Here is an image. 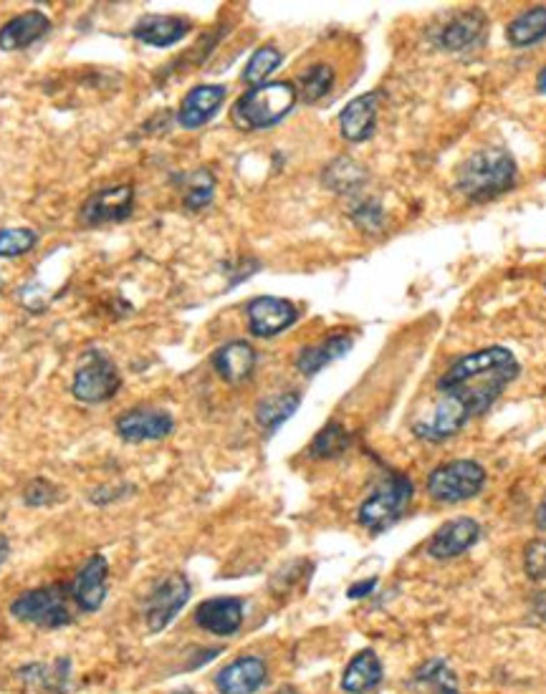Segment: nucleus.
Here are the masks:
<instances>
[{
	"label": "nucleus",
	"mask_w": 546,
	"mask_h": 694,
	"mask_svg": "<svg viewBox=\"0 0 546 694\" xmlns=\"http://www.w3.org/2000/svg\"><path fill=\"white\" fill-rule=\"evenodd\" d=\"M299 404H302V395H299V391H283V395L266 397L264 402H258L256 407V422L266 432L279 429L283 422L294 416Z\"/></svg>",
	"instance_id": "a878e982"
},
{
	"label": "nucleus",
	"mask_w": 546,
	"mask_h": 694,
	"mask_svg": "<svg viewBox=\"0 0 546 694\" xmlns=\"http://www.w3.org/2000/svg\"><path fill=\"white\" fill-rule=\"evenodd\" d=\"M483 28H486V15L481 11H466L453 18L441 34V49L464 51L479 41Z\"/></svg>",
	"instance_id": "4be33fe9"
},
{
	"label": "nucleus",
	"mask_w": 546,
	"mask_h": 694,
	"mask_svg": "<svg viewBox=\"0 0 546 694\" xmlns=\"http://www.w3.org/2000/svg\"><path fill=\"white\" fill-rule=\"evenodd\" d=\"M135 188L132 184H112V188L97 190L81 205V222L89 228L106 226V222H122L132 215Z\"/></svg>",
	"instance_id": "6e6552de"
},
{
	"label": "nucleus",
	"mask_w": 546,
	"mask_h": 694,
	"mask_svg": "<svg viewBox=\"0 0 546 694\" xmlns=\"http://www.w3.org/2000/svg\"><path fill=\"white\" fill-rule=\"evenodd\" d=\"M276 694H299L296 690H291V687H287V690H279Z\"/></svg>",
	"instance_id": "ea45409f"
},
{
	"label": "nucleus",
	"mask_w": 546,
	"mask_h": 694,
	"mask_svg": "<svg viewBox=\"0 0 546 694\" xmlns=\"http://www.w3.org/2000/svg\"><path fill=\"white\" fill-rule=\"evenodd\" d=\"M53 498H56L53 496V488L46 480H36L26 488V503L28 505H46V503H51Z\"/></svg>",
	"instance_id": "72a5a7b5"
},
{
	"label": "nucleus",
	"mask_w": 546,
	"mask_h": 694,
	"mask_svg": "<svg viewBox=\"0 0 546 694\" xmlns=\"http://www.w3.org/2000/svg\"><path fill=\"white\" fill-rule=\"evenodd\" d=\"M122 387L119 369L104 351L91 349L81 357L72 382V395L84 404H102L117 395Z\"/></svg>",
	"instance_id": "423d86ee"
},
{
	"label": "nucleus",
	"mask_w": 546,
	"mask_h": 694,
	"mask_svg": "<svg viewBox=\"0 0 546 694\" xmlns=\"http://www.w3.org/2000/svg\"><path fill=\"white\" fill-rule=\"evenodd\" d=\"M245 316H249V331L253 336L261 338L279 336L299 321L296 306L287 298L276 296L253 298L251 304L245 306Z\"/></svg>",
	"instance_id": "9d476101"
},
{
	"label": "nucleus",
	"mask_w": 546,
	"mask_h": 694,
	"mask_svg": "<svg viewBox=\"0 0 546 694\" xmlns=\"http://www.w3.org/2000/svg\"><path fill=\"white\" fill-rule=\"evenodd\" d=\"M198 627L211 631L215 637H230L241 629L243 624V601L236 596L207 599L195 612Z\"/></svg>",
	"instance_id": "dca6fc26"
},
{
	"label": "nucleus",
	"mask_w": 546,
	"mask_h": 694,
	"mask_svg": "<svg viewBox=\"0 0 546 694\" xmlns=\"http://www.w3.org/2000/svg\"><path fill=\"white\" fill-rule=\"evenodd\" d=\"M8 553H11V543H8V538L0 534V566H3V561L8 558Z\"/></svg>",
	"instance_id": "e433bc0d"
},
{
	"label": "nucleus",
	"mask_w": 546,
	"mask_h": 694,
	"mask_svg": "<svg viewBox=\"0 0 546 694\" xmlns=\"http://www.w3.org/2000/svg\"><path fill=\"white\" fill-rule=\"evenodd\" d=\"M72 586L53 583L21 593L11 604V614L18 621L34 624L41 629H59L74 621Z\"/></svg>",
	"instance_id": "20e7f679"
},
{
	"label": "nucleus",
	"mask_w": 546,
	"mask_h": 694,
	"mask_svg": "<svg viewBox=\"0 0 546 694\" xmlns=\"http://www.w3.org/2000/svg\"><path fill=\"white\" fill-rule=\"evenodd\" d=\"M190 34V23L180 18V15H142L135 23L132 36L144 46H155V49H167L182 41Z\"/></svg>",
	"instance_id": "a211bd4d"
},
{
	"label": "nucleus",
	"mask_w": 546,
	"mask_h": 694,
	"mask_svg": "<svg viewBox=\"0 0 546 694\" xmlns=\"http://www.w3.org/2000/svg\"><path fill=\"white\" fill-rule=\"evenodd\" d=\"M281 61L283 53L276 49V46H261L243 68V81L251 83V87H261V83H266L268 76L281 66Z\"/></svg>",
	"instance_id": "c756f323"
},
{
	"label": "nucleus",
	"mask_w": 546,
	"mask_h": 694,
	"mask_svg": "<svg viewBox=\"0 0 546 694\" xmlns=\"http://www.w3.org/2000/svg\"><path fill=\"white\" fill-rule=\"evenodd\" d=\"M412 500V483L405 475L395 473L384 480L363 505H359V523L372 534H382L403 518Z\"/></svg>",
	"instance_id": "39448f33"
},
{
	"label": "nucleus",
	"mask_w": 546,
	"mask_h": 694,
	"mask_svg": "<svg viewBox=\"0 0 546 694\" xmlns=\"http://www.w3.org/2000/svg\"><path fill=\"white\" fill-rule=\"evenodd\" d=\"M374 586H377V578H369V581H359V583L352 586L347 596L350 599H365V596H369V593L374 591Z\"/></svg>",
	"instance_id": "c9c22d12"
},
{
	"label": "nucleus",
	"mask_w": 546,
	"mask_h": 694,
	"mask_svg": "<svg viewBox=\"0 0 546 694\" xmlns=\"http://www.w3.org/2000/svg\"><path fill=\"white\" fill-rule=\"evenodd\" d=\"M382 682V665L377 659L374 652H359L355 659L350 661L342 677V690L350 694H365L374 690Z\"/></svg>",
	"instance_id": "5701e85b"
},
{
	"label": "nucleus",
	"mask_w": 546,
	"mask_h": 694,
	"mask_svg": "<svg viewBox=\"0 0 546 694\" xmlns=\"http://www.w3.org/2000/svg\"><path fill=\"white\" fill-rule=\"evenodd\" d=\"M296 87L289 81H266L261 87H251L233 106V125L243 132L271 129L287 119L296 104Z\"/></svg>",
	"instance_id": "7ed1b4c3"
},
{
	"label": "nucleus",
	"mask_w": 546,
	"mask_h": 694,
	"mask_svg": "<svg viewBox=\"0 0 546 694\" xmlns=\"http://www.w3.org/2000/svg\"><path fill=\"white\" fill-rule=\"evenodd\" d=\"M190 599V583L182 574L167 576L155 591L150 593L148 606H144V619H148V629L152 634H160L175 616L180 614V608L188 604Z\"/></svg>",
	"instance_id": "1a4fd4ad"
},
{
	"label": "nucleus",
	"mask_w": 546,
	"mask_h": 694,
	"mask_svg": "<svg viewBox=\"0 0 546 694\" xmlns=\"http://www.w3.org/2000/svg\"><path fill=\"white\" fill-rule=\"evenodd\" d=\"M524 566L532 581H542V578H546V541H542V538H536V541L526 545Z\"/></svg>",
	"instance_id": "473e14b6"
},
{
	"label": "nucleus",
	"mask_w": 546,
	"mask_h": 694,
	"mask_svg": "<svg viewBox=\"0 0 546 694\" xmlns=\"http://www.w3.org/2000/svg\"><path fill=\"white\" fill-rule=\"evenodd\" d=\"M365 180H367L365 167H359L357 162L350 157L334 159L325 172V184L334 192H355L357 188H363Z\"/></svg>",
	"instance_id": "cd10ccee"
},
{
	"label": "nucleus",
	"mask_w": 546,
	"mask_h": 694,
	"mask_svg": "<svg viewBox=\"0 0 546 694\" xmlns=\"http://www.w3.org/2000/svg\"><path fill=\"white\" fill-rule=\"evenodd\" d=\"M114 429H117V435L125 439V442H155V439H165L170 435L175 429V420L173 414L165 410H148V407H140V410L122 412L117 422H114Z\"/></svg>",
	"instance_id": "9b49d317"
},
{
	"label": "nucleus",
	"mask_w": 546,
	"mask_h": 694,
	"mask_svg": "<svg viewBox=\"0 0 546 694\" xmlns=\"http://www.w3.org/2000/svg\"><path fill=\"white\" fill-rule=\"evenodd\" d=\"M347 447H350V432L344 429L340 422H329L327 427L314 437L309 454L317 460H332V458H340Z\"/></svg>",
	"instance_id": "c85d7f7f"
},
{
	"label": "nucleus",
	"mask_w": 546,
	"mask_h": 694,
	"mask_svg": "<svg viewBox=\"0 0 546 694\" xmlns=\"http://www.w3.org/2000/svg\"><path fill=\"white\" fill-rule=\"evenodd\" d=\"M38 235L30 228H0V258H21L36 248Z\"/></svg>",
	"instance_id": "7c9ffc66"
},
{
	"label": "nucleus",
	"mask_w": 546,
	"mask_h": 694,
	"mask_svg": "<svg viewBox=\"0 0 546 694\" xmlns=\"http://www.w3.org/2000/svg\"><path fill=\"white\" fill-rule=\"evenodd\" d=\"M226 94L228 89L220 83H203V87L190 89L178 110V125L182 129H200L207 125L226 102Z\"/></svg>",
	"instance_id": "ddd939ff"
},
{
	"label": "nucleus",
	"mask_w": 546,
	"mask_h": 694,
	"mask_svg": "<svg viewBox=\"0 0 546 694\" xmlns=\"http://www.w3.org/2000/svg\"><path fill=\"white\" fill-rule=\"evenodd\" d=\"M382 94L380 91H369L344 106L340 114V132L352 144L367 142L374 134L377 127V112H380Z\"/></svg>",
	"instance_id": "2eb2a0df"
},
{
	"label": "nucleus",
	"mask_w": 546,
	"mask_h": 694,
	"mask_svg": "<svg viewBox=\"0 0 546 694\" xmlns=\"http://www.w3.org/2000/svg\"><path fill=\"white\" fill-rule=\"evenodd\" d=\"M266 661L258 657H241L230 661L215 677L220 694H256L266 684Z\"/></svg>",
	"instance_id": "f3484780"
},
{
	"label": "nucleus",
	"mask_w": 546,
	"mask_h": 694,
	"mask_svg": "<svg viewBox=\"0 0 546 694\" xmlns=\"http://www.w3.org/2000/svg\"><path fill=\"white\" fill-rule=\"evenodd\" d=\"M215 195V177L207 169H198L190 177L188 188H185V207L188 210H203L205 205H211Z\"/></svg>",
	"instance_id": "2f4dec72"
},
{
	"label": "nucleus",
	"mask_w": 546,
	"mask_h": 694,
	"mask_svg": "<svg viewBox=\"0 0 546 694\" xmlns=\"http://www.w3.org/2000/svg\"><path fill=\"white\" fill-rule=\"evenodd\" d=\"M213 367L220 380L228 384H241L256 369V349L249 342H228L213 354Z\"/></svg>",
	"instance_id": "aec40b11"
},
{
	"label": "nucleus",
	"mask_w": 546,
	"mask_h": 694,
	"mask_svg": "<svg viewBox=\"0 0 546 694\" xmlns=\"http://www.w3.org/2000/svg\"><path fill=\"white\" fill-rule=\"evenodd\" d=\"M51 30L49 15L41 11H26L15 15L8 23L0 26V49L3 51H23L30 43L41 41Z\"/></svg>",
	"instance_id": "6ab92c4d"
},
{
	"label": "nucleus",
	"mask_w": 546,
	"mask_h": 694,
	"mask_svg": "<svg viewBox=\"0 0 546 694\" xmlns=\"http://www.w3.org/2000/svg\"><path fill=\"white\" fill-rule=\"evenodd\" d=\"M334 83V68L329 64H314L302 72V76L296 79V97L302 99L304 104H317L319 99H325L329 94Z\"/></svg>",
	"instance_id": "bb28decb"
},
{
	"label": "nucleus",
	"mask_w": 546,
	"mask_h": 694,
	"mask_svg": "<svg viewBox=\"0 0 546 694\" xmlns=\"http://www.w3.org/2000/svg\"><path fill=\"white\" fill-rule=\"evenodd\" d=\"M175 694H195V692H190V690H182V692H175Z\"/></svg>",
	"instance_id": "a19ab883"
},
{
	"label": "nucleus",
	"mask_w": 546,
	"mask_h": 694,
	"mask_svg": "<svg viewBox=\"0 0 546 694\" xmlns=\"http://www.w3.org/2000/svg\"><path fill=\"white\" fill-rule=\"evenodd\" d=\"M506 38H509L511 46L517 49H526V46H534L546 38V8L536 5L532 11L517 15L506 28Z\"/></svg>",
	"instance_id": "393cba45"
},
{
	"label": "nucleus",
	"mask_w": 546,
	"mask_h": 694,
	"mask_svg": "<svg viewBox=\"0 0 546 694\" xmlns=\"http://www.w3.org/2000/svg\"><path fill=\"white\" fill-rule=\"evenodd\" d=\"M481 538V526L473 518H453L445 526L437 528V534L430 538L428 553L437 561L458 558L466 551H471Z\"/></svg>",
	"instance_id": "f8f14e48"
},
{
	"label": "nucleus",
	"mask_w": 546,
	"mask_h": 694,
	"mask_svg": "<svg viewBox=\"0 0 546 694\" xmlns=\"http://www.w3.org/2000/svg\"><path fill=\"white\" fill-rule=\"evenodd\" d=\"M106 578H110V566H106L104 555H91L79 568L72 583V596L81 612H97L104 604Z\"/></svg>",
	"instance_id": "4468645a"
},
{
	"label": "nucleus",
	"mask_w": 546,
	"mask_h": 694,
	"mask_svg": "<svg viewBox=\"0 0 546 694\" xmlns=\"http://www.w3.org/2000/svg\"><path fill=\"white\" fill-rule=\"evenodd\" d=\"M536 89L542 91V94L546 97V66L542 68V74H539V79H536Z\"/></svg>",
	"instance_id": "58836bf2"
},
{
	"label": "nucleus",
	"mask_w": 546,
	"mask_h": 694,
	"mask_svg": "<svg viewBox=\"0 0 546 694\" xmlns=\"http://www.w3.org/2000/svg\"><path fill=\"white\" fill-rule=\"evenodd\" d=\"M382 220V207L377 203H365L363 207H357L355 222L363 228H380Z\"/></svg>",
	"instance_id": "f704fd0d"
},
{
	"label": "nucleus",
	"mask_w": 546,
	"mask_h": 694,
	"mask_svg": "<svg viewBox=\"0 0 546 694\" xmlns=\"http://www.w3.org/2000/svg\"><path fill=\"white\" fill-rule=\"evenodd\" d=\"M536 520H539L542 528H546V496H544V500H542L539 511H536Z\"/></svg>",
	"instance_id": "4c0bfd02"
},
{
	"label": "nucleus",
	"mask_w": 546,
	"mask_h": 694,
	"mask_svg": "<svg viewBox=\"0 0 546 694\" xmlns=\"http://www.w3.org/2000/svg\"><path fill=\"white\" fill-rule=\"evenodd\" d=\"M517 159L506 150L488 146L468 157L458 169L456 188L471 203H488L509 192L517 184Z\"/></svg>",
	"instance_id": "f03ea898"
},
{
	"label": "nucleus",
	"mask_w": 546,
	"mask_h": 694,
	"mask_svg": "<svg viewBox=\"0 0 546 694\" xmlns=\"http://www.w3.org/2000/svg\"><path fill=\"white\" fill-rule=\"evenodd\" d=\"M521 372L517 357L504 346H488L456 359L437 380V404L430 420L415 422V435L441 442L468 420L488 412Z\"/></svg>",
	"instance_id": "f257e3e1"
},
{
	"label": "nucleus",
	"mask_w": 546,
	"mask_h": 694,
	"mask_svg": "<svg viewBox=\"0 0 546 694\" xmlns=\"http://www.w3.org/2000/svg\"><path fill=\"white\" fill-rule=\"evenodd\" d=\"M352 336L347 334H334L325 338V342L314 344V346H306V349H302V354L296 357V369L306 376H314L319 374L321 369L332 364V361L342 359L344 354H347L352 349Z\"/></svg>",
	"instance_id": "412c9836"
},
{
	"label": "nucleus",
	"mask_w": 546,
	"mask_h": 694,
	"mask_svg": "<svg viewBox=\"0 0 546 694\" xmlns=\"http://www.w3.org/2000/svg\"><path fill=\"white\" fill-rule=\"evenodd\" d=\"M486 485V470L473 460H453L435 467L428 477V492L437 503H464L475 498Z\"/></svg>",
	"instance_id": "0eeeda50"
},
{
	"label": "nucleus",
	"mask_w": 546,
	"mask_h": 694,
	"mask_svg": "<svg viewBox=\"0 0 546 694\" xmlns=\"http://www.w3.org/2000/svg\"><path fill=\"white\" fill-rule=\"evenodd\" d=\"M412 694H460L453 669L443 659H433L412 677Z\"/></svg>",
	"instance_id": "b1692460"
}]
</instances>
